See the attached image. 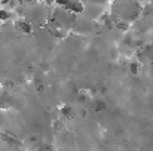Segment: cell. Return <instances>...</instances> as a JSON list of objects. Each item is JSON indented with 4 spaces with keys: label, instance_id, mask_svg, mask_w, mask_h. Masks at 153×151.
Returning a JSON list of instances; mask_svg holds the SVG:
<instances>
[{
    "label": "cell",
    "instance_id": "8fae6325",
    "mask_svg": "<svg viewBox=\"0 0 153 151\" xmlns=\"http://www.w3.org/2000/svg\"><path fill=\"white\" fill-rule=\"evenodd\" d=\"M0 94H1V88H0Z\"/></svg>",
    "mask_w": 153,
    "mask_h": 151
},
{
    "label": "cell",
    "instance_id": "52a82bcc",
    "mask_svg": "<svg viewBox=\"0 0 153 151\" xmlns=\"http://www.w3.org/2000/svg\"><path fill=\"white\" fill-rule=\"evenodd\" d=\"M61 114L64 117H71L73 116V108L70 105H64V107H61Z\"/></svg>",
    "mask_w": 153,
    "mask_h": 151
},
{
    "label": "cell",
    "instance_id": "6da1fadb",
    "mask_svg": "<svg viewBox=\"0 0 153 151\" xmlns=\"http://www.w3.org/2000/svg\"><path fill=\"white\" fill-rule=\"evenodd\" d=\"M53 21H55V24H56L58 27L67 30V28H70V27L74 25V22H76V15L71 13L70 10L61 7V9H56V10L53 12Z\"/></svg>",
    "mask_w": 153,
    "mask_h": 151
},
{
    "label": "cell",
    "instance_id": "30bf717a",
    "mask_svg": "<svg viewBox=\"0 0 153 151\" xmlns=\"http://www.w3.org/2000/svg\"><path fill=\"white\" fill-rule=\"evenodd\" d=\"M45 4H52V3H56V0H43Z\"/></svg>",
    "mask_w": 153,
    "mask_h": 151
},
{
    "label": "cell",
    "instance_id": "8992f818",
    "mask_svg": "<svg viewBox=\"0 0 153 151\" xmlns=\"http://www.w3.org/2000/svg\"><path fill=\"white\" fill-rule=\"evenodd\" d=\"M94 108H95V111L101 113V111H105V110H107V104L102 99H97L94 102Z\"/></svg>",
    "mask_w": 153,
    "mask_h": 151
},
{
    "label": "cell",
    "instance_id": "3957f363",
    "mask_svg": "<svg viewBox=\"0 0 153 151\" xmlns=\"http://www.w3.org/2000/svg\"><path fill=\"white\" fill-rule=\"evenodd\" d=\"M15 25H16V28H18L21 33H24V34L33 33V24H31L28 19H21V21H18Z\"/></svg>",
    "mask_w": 153,
    "mask_h": 151
},
{
    "label": "cell",
    "instance_id": "7a4b0ae2",
    "mask_svg": "<svg viewBox=\"0 0 153 151\" xmlns=\"http://www.w3.org/2000/svg\"><path fill=\"white\" fill-rule=\"evenodd\" d=\"M27 19L33 24H42L45 19H46V9L42 6V4H37V3H31V6H25V15Z\"/></svg>",
    "mask_w": 153,
    "mask_h": 151
},
{
    "label": "cell",
    "instance_id": "5b68a950",
    "mask_svg": "<svg viewBox=\"0 0 153 151\" xmlns=\"http://www.w3.org/2000/svg\"><path fill=\"white\" fill-rule=\"evenodd\" d=\"M12 18V13L7 10V9H0V22H9Z\"/></svg>",
    "mask_w": 153,
    "mask_h": 151
},
{
    "label": "cell",
    "instance_id": "277c9868",
    "mask_svg": "<svg viewBox=\"0 0 153 151\" xmlns=\"http://www.w3.org/2000/svg\"><path fill=\"white\" fill-rule=\"evenodd\" d=\"M85 12H86V15H88L89 18H98V16L102 15L101 7L97 6V4H89V6L85 9Z\"/></svg>",
    "mask_w": 153,
    "mask_h": 151
},
{
    "label": "cell",
    "instance_id": "9c48e42d",
    "mask_svg": "<svg viewBox=\"0 0 153 151\" xmlns=\"http://www.w3.org/2000/svg\"><path fill=\"white\" fill-rule=\"evenodd\" d=\"M107 0H89V4H97V6H102Z\"/></svg>",
    "mask_w": 153,
    "mask_h": 151
},
{
    "label": "cell",
    "instance_id": "ba28073f",
    "mask_svg": "<svg viewBox=\"0 0 153 151\" xmlns=\"http://www.w3.org/2000/svg\"><path fill=\"white\" fill-rule=\"evenodd\" d=\"M129 71L132 74H138V62H131L129 64Z\"/></svg>",
    "mask_w": 153,
    "mask_h": 151
},
{
    "label": "cell",
    "instance_id": "7c38bea8",
    "mask_svg": "<svg viewBox=\"0 0 153 151\" xmlns=\"http://www.w3.org/2000/svg\"><path fill=\"white\" fill-rule=\"evenodd\" d=\"M0 24H1V22H0Z\"/></svg>",
    "mask_w": 153,
    "mask_h": 151
}]
</instances>
